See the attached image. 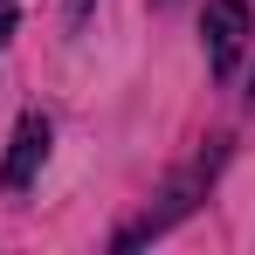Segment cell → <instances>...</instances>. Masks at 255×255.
<instances>
[{
    "instance_id": "277c9868",
    "label": "cell",
    "mask_w": 255,
    "mask_h": 255,
    "mask_svg": "<svg viewBox=\"0 0 255 255\" xmlns=\"http://www.w3.org/2000/svg\"><path fill=\"white\" fill-rule=\"evenodd\" d=\"M83 7H90V0H69V14H76V21H83Z\"/></svg>"
},
{
    "instance_id": "3957f363",
    "label": "cell",
    "mask_w": 255,
    "mask_h": 255,
    "mask_svg": "<svg viewBox=\"0 0 255 255\" xmlns=\"http://www.w3.org/2000/svg\"><path fill=\"white\" fill-rule=\"evenodd\" d=\"M14 21H21V14H14V0H0V42L14 35Z\"/></svg>"
},
{
    "instance_id": "5b68a950",
    "label": "cell",
    "mask_w": 255,
    "mask_h": 255,
    "mask_svg": "<svg viewBox=\"0 0 255 255\" xmlns=\"http://www.w3.org/2000/svg\"><path fill=\"white\" fill-rule=\"evenodd\" d=\"M249 97H255V83H249Z\"/></svg>"
},
{
    "instance_id": "6da1fadb",
    "label": "cell",
    "mask_w": 255,
    "mask_h": 255,
    "mask_svg": "<svg viewBox=\"0 0 255 255\" xmlns=\"http://www.w3.org/2000/svg\"><path fill=\"white\" fill-rule=\"evenodd\" d=\"M200 35H207V69H214V76H228L235 55H242V42H249V0H207Z\"/></svg>"
},
{
    "instance_id": "7a4b0ae2",
    "label": "cell",
    "mask_w": 255,
    "mask_h": 255,
    "mask_svg": "<svg viewBox=\"0 0 255 255\" xmlns=\"http://www.w3.org/2000/svg\"><path fill=\"white\" fill-rule=\"evenodd\" d=\"M42 159H48V118L28 111V118L14 125V152H7V166H0V186H7V193H28L35 172H42Z\"/></svg>"
}]
</instances>
